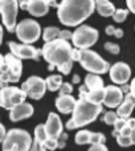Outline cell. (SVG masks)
<instances>
[{
  "label": "cell",
  "instance_id": "cell-35",
  "mask_svg": "<svg viewBox=\"0 0 135 151\" xmlns=\"http://www.w3.org/2000/svg\"><path fill=\"white\" fill-rule=\"evenodd\" d=\"M90 151H107V147L105 146V143H91Z\"/></svg>",
  "mask_w": 135,
  "mask_h": 151
},
{
  "label": "cell",
  "instance_id": "cell-45",
  "mask_svg": "<svg viewBox=\"0 0 135 151\" xmlns=\"http://www.w3.org/2000/svg\"><path fill=\"white\" fill-rule=\"evenodd\" d=\"M127 125L130 126L131 129H134L135 127V118H130V117H129L127 118Z\"/></svg>",
  "mask_w": 135,
  "mask_h": 151
},
{
  "label": "cell",
  "instance_id": "cell-27",
  "mask_svg": "<svg viewBox=\"0 0 135 151\" xmlns=\"http://www.w3.org/2000/svg\"><path fill=\"white\" fill-rule=\"evenodd\" d=\"M129 8L127 9H125V8H115V11H114V13H113V16L111 17L114 19V21L115 23H123V21L127 19V16H129Z\"/></svg>",
  "mask_w": 135,
  "mask_h": 151
},
{
  "label": "cell",
  "instance_id": "cell-44",
  "mask_svg": "<svg viewBox=\"0 0 135 151\" xmlns=\"http://www.w3.org/2000/svg\"><path fill=\"white\" fill-rule=\"evenodd\" d=\"M19 1V7L21 9H27V4H28V0H17Z\"/></svg>",
  "mask_w": 135,
  "mask_h": 151
},
{
  "label": "cell",
  "instance_id": "cell-38",
  "mask_svg": "<svg viewBox=\"0 0 135 151\" xmlns=\"http://www.w3.org/2000/svg\"><path fill=\"white\" fill-rule=\"evenodd\" d=\"M3 73H4V56L0 55V85H1Z\"/></svg>",
  "mask_w": 135,
  "mask_h": 151
},
{
  "label": "cell",
  "instance_id": "cell-5",
  "mask_svg": "<svg viewBox=\"0 0 135 151\" xmlns=\"http://www.w3.org/2000/svg\"><path fill=\"white\" fill-rule=\"evenodd\" d=\"M80 65L89 73H97V74H105L109 72L110 65L107 61H105L98 53L88 49H80Z\"/></svg>",
  "mask_w": 135,
  "mask_h": 151
},
{
  "label": "cell",
  "instance_id": "cell-37",
  "mask_svg": "<svg viewBox=\"0 0 135 151\" xmlns=\"http://www.w3.org/2000/svg\"><path fill=\"white\" fill-rule=\"evenodd\" d=\"M66 139H68V135L65 133H61V135L57 138V141H58V147H65V142H66Z\"/></svg>",
  "mask_w": 135,
  "mask_h": 151
},
{
  "label": "cell",
  "instance_id": "cell-16",
  "mask_svg": "<svg viewBox=\"0 0 135 151\" xmlns=\"http://www.w3.org/2000/svg\"><path fill=\"white\" fill-rule=\"evenodd\" d=\"M44 126L48 137H50V138H58L62 133V122L56 113H49Z\"/></svg>",
  "mask_w": 135,
  "mask_h": 151
},
{
  "label": "cell",
  "instance_id": "cell-6",
  "mask_svg": "<svg viewBox=\"0 0 135 151\" xmlns=\"http://www.w3.org/2000/svg\"><path fill=\"white\" fill-rule=\"evenodd\" d=\"M23 74V64L21 58L15 56L12 52L4 56V73H3V80L0 88L8 85L9 82L15 83L19 82Z\"/></svg>",
  "mask_w": 135,
  "mask_h": 151
},
{
  "label": "cell",
  "instance_id": "cell-18",
  "mask_svg": "<svg viewBox=\"0 0 135 151\" xmlns=\"http://www.w3.org/2000/svg\"><path fill=\"white\" fill-rule=\"evenodd\" d=\"M75 101L77 99H74V97L72 94H62V96H58L57 99H56V107L62 114H69V113L73 111Z\"/></svg>",
  "mask_w": 135,
  "mask_h": 151
},
{
  "label": "cell",
  "instance_id": "cell-19",
  "mask_svg": "<svg viewBox=\"0 0 135 151\" xmlns=\"http://www.w3.org/2000/svg\"><path fill=\"white\" fill-rule=\"evenodd\" d=\"M134 107H135V97L129 91V93L126 94V97L123 98V101L121 102V105L118 106L117 113L119 117L127 119V118L131 115V113H133Z\"/></svg>",
  "mask_w": 135,
  "mask_h": 151
},
{
  "label": "cell",
  "instance_id": "cell-46",
  "mask_svg": "<svg viewBox=\"0 0 135 151\" xmlns=\"http://www.w3.org/2000/svg\"><path fill=\"white\" fill-rule=\"evenodd\" d=\"M130 93L135 97V78L131 81V83H130Z\"/></svg>",
  "mask_w": 135,
  "mask_h": 151
},
{
  "label": "cell",
  "instance_id": "cell-50",
  "mask_svg": "<svg viewBox=\"0 0 135 151\" xmlns=\"http://www.w3.org/2000/svg\"><path fill=\"white\" fill-rule=\"evenodd\" d=\"M3 42V27L0 25V44Z\"/></svg>",
  "mask_w": 135,
  "mask_h": 151
},
{
  "label": "cell",
  "instance_id": "cell-28",
  "mask_svg": "<svg viewBox=\"0 0 135 151\" xmlns=\"http://www.w3.org/2000/svg\"><path fill=\"white\" fill-rule=\"evenodd\" d=\"M126 123H127V119H126V118L118 117V119L114 122V131H113V137H117L118 134L122 131V129L126 126Z\"/></svg>",
  "mask_w": 135,
  "mask_h": 151
},
{
  "label": "cell",
  "instance_id": "cell-4",
  "mask_svg": "<svg viewBox=\"0 0 135 151\" xmlns=\"http://www.w3.org/2000/svg\"><path fill=\"white\" fill-rule=\"evenodd\" d=\"M4 151H28L32 147V138L28 131L21 129H11L1 142Z\"/></svg>",
  "mask_w": 135,
  "mask_h": 151
},
{
  "label": "cell",
  "instance_id": "cell-36",
  "mask_svg": "<svg viewBox=\"0 0 135 151\" xmlns=\"http://www.w3.org/2000/svg\"><path fill=\"white\" fill-rule=\"evenodd\" d=\"M60 39L62 40H66V41H69V40H72L73 37V33L70 31H68V29H64V31H60Z\"/></svg>",
  "mask_w": 135,
  "mask_h": 151
},
{
  "label": "cell",
  "instance_id": "cell-14",
  "mask_svg": "<svg viewBox=\"0 0 135 151\" xmlns=\"http://www.w3.org/2000/svg\"><path fill=\"white\" fill-rule=\"evenodd\" d=\"M123 101V91L121 88L115 85H109L105 88V99L103 104L107 107H118L121 105V102Z\"/></svg>",
  "mask_w": 135,
  "mask_h": 151
},
{
  "label": "cell",
  "instance_id": "cell-8",
  "mask_svg": "<svg viewBox=\"0 0 135 151\" xmlns=\"http://www.w3.org/2000/svg\"><path fill=\"white\" fill-rule=\"evenodd\" d=\"M99 33L96 28L89 25H78L73 32L72 42L78 49H88L98 41Z\"/></svg>",
  "mask_w": 135,
  "mask_h": 151
},
{
  "label": "cell",
  "instance_id": "cell-22",
  "mask_svg": "<svg viewBox=\"0 0 135 151\" xmlns=\"http://www.w3.org/2000/svg\"><path fill=\"white\" fill-rule=\"evenodd\" d=\"M85 85L89 90H94V89H99V88H105L103 86V81L99 77V74L97 73H89L85 77Z\"/></svg>",
  "mask_w": 135,
  "mask_h": 151
},
{
  "label": "cell",
  "instance_id": "cell-10",
  "mask_svg": "<svg viewBox=\"0 0 135 151\" xmlns=\"http://www.w3.org/2000/svg\"><path fill=\"white\" fill-rule=\"evenodd\" d=\"M19 1L17 0H0V13L4 27L8 32H15V28L17 25L16 17H17Z\"/></svg>",
  "mask_w": 135,
  "mask_h": 151
},
{
  "label": "cell",
  "instance_id": "cell-40",
  "mask_svg": "<svg viewBox=\"0 0 135 151\" xmlns=\"http://www.w3.org/2000/svg\"><path fill=\"white\" fill-rule=\"evenodd\" d=\"M131 131H133V129H131L130 126H129L127 123H126V126L122 129V131H121V134H123V135H130V134H131Z\"/></svg>",
  "mask_w": 135,
  "mask_h": 151
},
{
  "label": "cell",
  "instance_id": "cell-34",
  "mask_svg": "<svg viewBox=\"0 0 135 151\" xmlns=\"http://www.w3.org/2000/svg\"><path fill=\"white\" fill-rule=\"evenodd\" d=\"M72 91H73V86H72V83H69V82H62V85L58 89L60 96H62V94H72Z\"/></svg>",
  "mask_w": 135,
  "mask_h": 151
},
{
  "label": "cell",
  "instance_id": "cell-48",
  "mask_svg": "<svg viewBox=\"0 0 135 151\" xmlns=\"http://www.w3.org/2000/svg\"><path fill=\"white\" fill-rule=\"evenodd\" d=\"M78 82H80V76L74 74L73 76V83H78Z\"/></svg>",
  "mask_w": 135,
  "mask_h": 151
},
{
  "label": "cell",
  "instance_id": "cell-29",
  "mask_svg": "<svg viewBox=\"0 0 135 151\" xmlns=\"http://www.w3.org/2000/svg\"><path fill=\"white\" fill-rule=\"evenodd\" d=\"M118 113L117 111H107L105 113L103 118H102V121H103L106 125H114V122L118 119Z\"/></svg>",
  "mask_w": 135,
  "mask_h": 151
},
{
  "label": "cell",
  "instance_id": "cell-47",
  "mask_svg": "<svg viewBox=\"0 0 135 151\" xmlns=\"http://www.w3.org/2000/svg\"><path fill=\"white\" fill-rule=\"evenodd\" d=\"M130 138H131V142H133V145H135V127L133 129V131H131Z\"/></svg>",
  "mask_w": 135,
  "mask_h": 151
},
{
  "label": "cell",
  "instance_id": "cell-30",
  "mask_svg": "<svg viewBox=\"0 0 135 151\" xmlns=\"http://www.w3.org/2000/svg\"><path fill=\"white\" fill-rule=\"evenodd\" d=\"M115 138H117L118 145H119V146H122V147H129V146H131V145H133L130 135H123V134L119 133L117 137H115Z\"/></svg>",
  "mask_w": 135,
  "mask_h": 151
},
{
  "label": "cell",
  "instance_id": "cell-39",
  "mask_svg": "<svg viewBox=\"0 0 135 151\" xmlns=\"http://www.w3.org/2000/svg\"><path fill=\"white\" fill-rule=\"evenodd\" d=\"M126 4H127L129 11L135 15V0H126Z\"/></svg>",
  "mask_w": 135,
  "mask_h": 151
},
{
  "label": "cell",
  "instance_id": "cell-17",
  "mask_svg": "<svg viewBox=\"0 0 135 151\" xmlns=\"http://www.w3.org/2000/svg\"><path fill=\"white\" fill-rule=\"evenodd\" d=\"M49 7V0H28L27 11L34 17H41L48 13Z\"/></svg>",
  "mask_w": 135,
  "mask_h": 151
},
{
  "label": "cell",
  "instance_id": "cell-1",
  "mask_svg": "<svg viewBox=\"0 0 135 151\" xmlns=\"http://www.w3.org/2000/svg\"><path fill=\"white\" fill-rule=\"evenodd\" d=\"M42 57L49 65L48 70H53L57 68L61 74L68 76L73 66V48L69 41L62 39H55L52 41H47L42 47Z\"/></svg>",
  "mask_w": 135,
  "mask_h": 151
},
{
  "label": "cell",
  "instance_id": "cell-7",
  "mask_svg": "<svg viewBox=\"0 0 135 151\" xmlns=\"http://www.w3.org/2000/svg\"><path fill=\"white\" fill-rule=\"evenodd\" d=\"M16 36L21 42L25 44H33L40 39L41 35V27L33 19H24L16 25L15 28Z\"/></svg>",
  "mask_w": 135,
  "mask_h": 151
},
{
  "label": "cell",
  "instance_id": "cell-41",
  "mask_svg": "<svg viewBox=\"0 0 135 151\" xmlns=\"http://www.w3.org/2000/svg\"><path fill=\"white\" fill-rule=\"evenodd\" d=\"M114 32H115L114 25H107L106 27V35L107 36H114Z\"/></svg>",
  "mask_w": 135,
  "mask_h": 151
},
{
  "label": "cell",
  "instance_id": "cell-13",
  "mask_svg": "<svg viewBox=\"0 0 135 151\" xmlns=\"http://www.w3.org/2000/svg\"><path fill=\"white\" fill-rule=\"evenodd\" d=\"M109 73H110V80L113 82L118 83V85H123V83H127V81L130 80L131 69L125 63H115L114 65L110 66Z\"/></svg>",
  "mask_w": 135,
  "mask_h": 151
},
{
  "label": "cell",
  "instance_id": "cell-31",
  "mask_svg": "<svg viewBox=\"0 0 135 151\" xmlns=\"http://www.w3.org/2000/svg\"><path fill=\"white\" fill-rule=\"evenodd\" d=\"M57 147H58L57 138H50V137H48V139L44 142V145H42L41 150H56Z\"/></svg>",
  "mask_w": 135,
  "mask_h": 151
},
{
  "label": "cell",
  "instance_id": "cell-11",
  "mask_svg": "<svg viewBox=\"0 0 135 151\" xmlns=\"http://www.w3.org/2000/svg\"><path fill=\"white\" fill-rule=\"evenodd\" d=\"M21 89L27 93V97L32 99H41L47 91V82L39 76H32L27 81H24Z\"/></svg>",
  "mask_w": 135,
  "mask_h": 151
},
{
  "label": "cell",
  "instance_id": "cell-20",
  "mask_svg": "<svg viewBox=\"0 0 135 151\" xmlns=\"http://www.w3.org/2000/svg\"><path fill=\"white\" fill-rule=\"evenodd\" d=\"M48 139V134L45 131V126L44 125H39L34 129V142H32V147L31 150H41L44 142Z\"/></svg>",
  "mask_w": 135,
  "mask_h": 151
},
{
  "label": "cell",
  "instance_id": "cell-12",
  "mask_svg": "<svg viewBox=\"0 0 135 151\" xmlns=\"http://www.w3.org/2000/svg\"><path fill=\"white\" fill-rule=\"evenodd\" d=\"M8 47H9L11 52L15 56H17L21 60H39L40 56H42V50L37 49V48L32 47L31 44H17V42L9 41L8 42Z\"/></svg>",
  "mask_w": 135,
  "mask_h": 151
},
{
  "label": "cell",
  "instance_id": "cell-2",
  "mask_svg": "<svg viewBox=\"0 0 135 151\" xmlns=\"http://www.w3.org/2000/svg\"><path fill=\"white\" fill-rule=\"evenodd\" d=\"M96 11V0H62L57 7V17L66 27H78Z\"/></svg>",
  "mask_w": 135,
  "mask_h": 151
},
{
  "label": "cell",
  "instance_id": "cell-3",
  "mask_svg": "<svg viewBox=\"0 0 135 151\" xmlns=\"http://www.w3.org/2000/svg\"><path fill=\"white\" fill-rule=\"evenodd\" d=\"M102 110H103L102 104H94L89 101L86 96H80V99L75 101V105L73 107L72 119H69L66 123V129L74 130L94 122L102 113Z\"/></svg>",
  "mask_w": 135,
  "mask_h": 151
},
{
  "label": "cell",
  "instance_id": "cell-26",
  "mask_svg": "<svg viewBox=\"0 0 135 151\" xmlns=\"http://www.w3.org/2000/svg\"><path fill=\"white\" fill-rule=\"evenodd\" d=\"M58 36H60V29L57 27H48V28H45L44 33H42V39H44L45 42L58 39Z\"/></svg>",
  "mask_w": 135,
  "mask_h": 151
},
{
  "label": "cell",
  "instance_id": "cell-43",
  "mask_svg": "<svg viewBox=\"0 0 135 151\" xmlns=\"http://www.w3.org/2000/svg\"><path fill=\"white\" fill-rule=\"evenodd\" d=\"M114 36L117 37V39H122V36H123V31H122V29H121V28H115Z\"/></svg>",
  "mask_w": 135,
  "mask_h": 151
},
{
  "label": "cell",
  "instance_id": "cell-33",
  "mask_svg": "<svg viewBox=\"0 0 135 151\" xmlns=\"http://www.w3.org/2000/svg\"><path fill=\"white\" fill-rule=\"evenodd\" d=\"M106 142V137L102 133H93L91 134V142L90 143H105Z\"/></svg>",
  "mask_w": 135,
  "mask_h": 151
},
{
  "label": "cell",
  "instance_id": "cell-32",
  "mask_svg": "<svg viewBox=\"0 0 135 151\" xmlns=\"http://www.w3.org/2000/svg\"><path fill=\"white\" fill-rule=\"evenodd\" d=\"M105 49L109 53H111V55H118V53L121 52L119 45L114 44V42H106V44H105Z\"/></svg>",
  "mask_w": 135,
  "mask_h": 151
},
{
  "label": "cell",
  "instance_id": "cell-23",
  "mask_svg": "<svg viewBox=\"0 0 135 151\" xmlns=\"http://www.w3.org/2000/svg\"><path fill=\"white\" fill-rule=\"evenodd\" d=\"M86 98L89 101L94 102V104H103L105 99V88L94 89V90H89L86 93Z\"/></svg>",
  "mask_w": 135,
  "mask_h": 151
},
{
  "label": "cell",
  "instance_id": "cell-42",
  "mask_svg": "<svg viewBox=\"0 0 135 151\" xmlns=\"http://www.w3.org/2000/svg\"><path fill=\"white\" fill-rule=\"evenodd\" d=\"M5 134H7V131H5V127L1 125V123H0V143L3 142V139H4Z\"/></svg>",
  "mask_w": 135,
  "mask_h": 151
},
{
  "label": "cell",
  "instance_id": "cell-9",
  "mask_svg": "<svg viewBox=\"0 0 135 151\" xmlns=\"http://www.w3.org/2000/svg\"><path fill=\"white\" fill-rule=\"evenodd\" d=\"M27 98V93L23 89L16 86H3L0 88V107L11 110L16 105L24 102Z\"/></svg>",
  "mask_w": 135,
  "mask_h": 151
},
{
  "label": "cell",
  "instance_id": "cell-49",
  "mask_svg": "<svg viewBox=\"0 0 135 151\" xmlns=\"http://www.w3.org/2000/svg\"><path fill=\"white\" fill-rule=\"evenodd\" d=\"M49 5H52V7H58V4L56 3V0H49Z\"/></svg>",
  "mask_w": 135,
  "mask_h": 151
},
{
  "label": "cell",
  "instance_id": "cell-25",
  "mask_svg": "<svg viewBox=\"0 0 135 151\" xmlns=\"http://www.w3.org/2000/svg\"><path fill=\"white\" fill-rule=\"evenodd\" d=\"M91 131L89 130H80L75 134V143L77 145H88L91 142Z\"/></svg>",
  "mask_w": 135,
  "mask_h": 151
},
{
  "label": "cell",
  "instance_id": "cell-24",
  "mask_svg": "<svg viewBox=\"0 0 135 151\" xmlns=\"http://www.w3.org/2000/svg\"><path fill=\"white\" fill-rule=\"evenodd\" d=\"M45 82H47L48 90L57 91L60 89V86L62 85V77H61V74H53V76H49L45 80Z\"/></svg>",
  "mask_w": 135,
  "mask_h": 151
},
{
  "label": "cell",
  "instance_id": "cell-21",
  "mask_svg": "<svg viewBox=\"0 0 135 151\" xmlns=\"http://www.w3.org/2000/svg\"><path fill=\"white\" fill-rule=\"evenodd\" d=\"M96 9L101 16L109 17V16H113L115 7L110 0H96Z\"/></svg>",
  "mask_w": 135,
  "mask_h": 151
},
{
  "label": "cell",
  "instance_id": "cell-15",
  "mask_svg": "<svg viewBox=\"0 0 135 151\" xmlns=\"http://www.w3.org/2000/svg\"><path fill=\"white\" fill-rule=\"evenodd\" d=\"M32 114H33V106L24 101L9 110V119L12 122H19V121L32 117Z\"/></svg>",
  "mask_w": 135,
  "mask_h": 151
}]
</instances>
